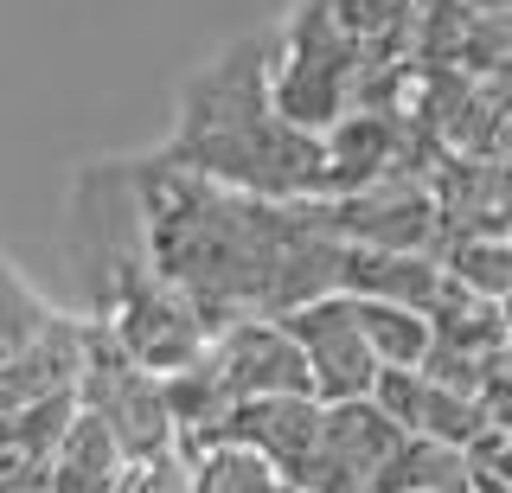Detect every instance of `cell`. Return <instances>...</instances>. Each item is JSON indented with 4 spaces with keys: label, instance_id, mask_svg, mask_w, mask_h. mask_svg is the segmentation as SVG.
Returning a JSON list of instances; mask_svg holds the SVG:
<instances>
[{
    "label": "cell",
    "instance_id": "ba28073f",
    "mask_svg": "<svg viewBox=\"0 0 512 493\" xmlns=\"http://www.w3.org/2000/svg\"><path fill=\"white\" fill-rule=\"evenodd\" d=\"M212 359L237 397H314V365L301 353L295 327L276 314H244V321L218 327Z\"/></svg>",
    "mask_w": 512,
    "mask_h": 493
},
{
    "label": "cell",
    "instance_id": "d6986e66",
    "mask_svg": "<svg viewBox=\"0 0 512 493\" xmlns=\"http://www.w3.org/2000/svg\"><path fill=\"white\" fill-rule=\"evenodd\" d=\"M128 493H192V455L167 449V455L135 461V468H128Z\"/></svg>",
    "mask_w": 512,
    "mask_h": 493
},
{
    "label": "cell",
    "instance_id": "5b68a950",
    "mask_svg": "<svg viewBox=\"0 0 512 493\" xmlns=\"http://www.w3.org/2000/svg\"><path fill=\"white\" fill-rule=\"evenodd\" d=\"M410 429L378 404V397H346V404H327V423H320V449L308 455V468L295 474L301 493H378L384 461L397 455Z\"/></svg>",
    "mask_w": 512,
    "mask_h": 493
},
{
    "label": "cell",
    "instance_id": "ffe728a7",
    "mask_svg": "<svg viewBox=\"0 0 512 493\" xmlns=\"http://www.w3.org/2000/svg\"><path fill=\"white\" fill-rule=\"evenodd\" d=\"M474 468L493 474V481L512 493V429H493V436L480 442V449H474Z\"/></svg>",
    "mask_w": 512,
    "mask_h": 493
},
{
    "label": "cell",
    "instance_id": "277c9868",
    "mask_svg": "<svg viewBox=\"0 0 512 493\" xmlns=\"http://www.w3.org/2000/svg\"><path fill=\"white\" fill-rule=\"evenodd\" d=\"M314 218L352 250H442V205L429 180H372L359 193L308 199Z\"/></svg>",
    "mask_w": 512,
    "mask_h": 493
},
{
    "label": "cell",
    "instance_id": "7402d4cb",
    "mask_svg": "<svg viewBox=\"0 0 512 493\" xmlns=\"http://www.w3.org/2000/svg\"><path fill=\"white\" fill-rule=\"evenodd\" d=\"M506 327H512V301H506Z\"/></svg>",
    "mask_w": 512,
    "mask_h": 493
},
{
    "label": "cell",
    "instance_id": "603a6c76",
    "mask_svg": "<svg viewBox=\"0 0 512 493\" xmlns=\"http://www.w3.org/2000/svg\"><path fill=\"white\" fill-rule=\"evenodd\" d=\"M288 493H301V487H288Z\"/></svg>",
    "mask_w": 512,
    "mask_h": 493
},
{
    "label": "cell",
    "instance_id": "6da1fadb",
    "mask_svg": "<svg viewBox=\"0 0 512 493\" xmlns=\"http://www.w3.org/2000/svg\"><path fill=\"white\" fill-rule=\"evenodd\" d=\"M167 161L256 199H320L327 193V135L276 109V39L250 33L180 90V129Z\"/></svg>",
    "mask_w": 512,
    "mask_h": 493
},
{
    "label": "cell",
    "instance_id": "44dd1931",
    "mask_svg": "<svg viewBox=\"0 0 512 493\" xmlns=\"http://www.w3.org/2000/svg\"><path fill=\"white\" fill-rule=\"evenodd\" d=\"M109 493H128V474H122V487H109Z\"/></svg>",
    "mask_w": 512,
    "mask_h": 493
},
{
    "label": "cell",
    "instance_id": "ac0fdd59",
    "mask_svg": "<svg viewBox=\"0 0 512 493\" xmlns=\"http://www.w3.org/2000/svg\"><path fill=\"white\" fill-rule=\"evenodd\" d=\"M52 321H58V314L45 308V295L32 289L13 263H0V359H13L20 346H32Z\"/></svg>",
    "mask_w": 512,
    "mask_h": 493
},
{
    "label": "cell",
    "instance_id": "7a4b0ae2",
    "mask_svg": "<svg viewBox=\"0 0 512 493\" xmlns=\"http://www.w3.org/2000/svg\"><path fill=\"white\" fill-rule=\"evenodd\" d=\"M64 263L90 321H109L135 282L154 276V212L141 161L84 167L64 199Z\"/></svg>",
    "mask_w": 512,
    "mask_h": 493
},
{
    "label": "cell",
    "instance_id": "9a60e30c",
    "mask_svg": "<svg viewBox=\"0 0 512 493\" xmlns=\"http://www.w3.org/2000/svg\"><path fill=\"white\" fill-rule=\"evenodd\" d=\"M186 455H192V493H288L295 487L263 449H250L237 436H218V442L186 449Z\"/></svg>",
    "mask_w": 512,
    "mask_h": 493
},
{
    "label": "cell",
    "instance_id": "30bf717a",
    "mask_svg": "<svg viewBox=\"0 0 512 493\" xmlns=\"http://www.w3.org/2000/svg\"><path fill=\"white\" fill-rule=\"evenodd\" d=\"M84 385V321H52L32 346L0 359V417L45 397H71Z\"/></svg>",
    "mask_w": 512,
    "mask_h": 493
},
{
    "label": "cell",
    "instance_id": "cb8c5ba5",
    "mask_svg": "<svg viewBox=\"0 0 512 493\" xmlns=\"http://www.w3.org/2000/svg\"><path fill=\"white\" fill-rule=\"evenodd\" d=\"M506 365H512V353H506Z\"/></svg>",
    "mask_w": 512,
    "mask_h": 493
},
{
    "label": "cell",
    "instance_id": "8fae6325",
    "mask_svg": "<svg viewBox=\"0 0 512 493\" xmlns=\"http://www.w3.org/2000/svg\"><path fill=\"white\" fill-rule=\"evenodd\" d=\"M340 295H372V301H404L416 314H436L455 295V276L436 250H346V282Z\"/></svg>",
    "mask_w": 512,
    "mask_h": 493
},
{
    "label": "cell",
    "instance_id": "8992f818",
    "mask_svg": "<svg viewBox=\"0 0 512 493\" xmlns=\"http://www.w3.org/2000/svg\"><path fill=\"white\" fill-rule=\"evenodd\" d=\"M109 327H116V340L160 378L212 353V321H205V308L180 289V282L160 276V269L122 295V308L109 314Z\"/></svg>",
    "mask_w": 512,
    "mask_h": 493
},
{
    "label": "cell",
    "instance_id": "4fadbf2b",
    "mask_svg": "<svg viewBox=\"0 0 512 493\" xmlns=\"http://www.w3.org/2000/svg\"><path fill=\"white\" fill-rule=\"evenodd\" d=\"M135 468L128 449L116 442V429L90 410H77V423L64 429V442L52 449V461L39 468V487L45 493H109L122 487V474Z\"/></svg>",
    "mask_w": 512,
    "mask_h": 493
},
{
    "label": "cell",
    "instance_id": "52a82bcc",
    "mask_svg": "<svg viewBox=\"0 0 512 493\" xmlns=\"http://www.w3.org/2000/svg\"><path fill=\"white\" fill-rule=\"evenodd\" d=\"M282 321L295 327L301 353H308V365H314V397H320V404L372 397L384 365H378L372 340H365V327H359L352 295H320V301H308V308L282 314Z\"/></svg>",
    "mask_w": 512,
    "mask_h": 493
},
{
    "label": "cell",
    "instance_id": "3957f363",
    "mask_svg": "<svg viewBox=\"0 0 512 493\" xmlns=\"http://www.w3.org/2000/svg\"><path fill=\"white\" fill-rule=\"evenodd\" d=\"M90 417H103L116 429V442L128 449V461H148L180 449V423L167 404V378L148 372L128 346L116 340L109 321H84V385H77Z\"/></svg>",
    "mask_w": 512,
    "mask_h": 493
},
{
    "label": "cell",
    "instance_id": "7c38bea8",
    "mask_svg": "<svg viewBox=\"0 0 512 493\" xmlns=\"http://www.w3.org/2000/svg\"><path fill=\"white\" fill-rule=\"evenodd\" d=\"M320 423H327V404L320 397H244L224 423V436L263 449L276 468L295 481L308 468V455L320 449Z\"/></svg>",
    "mask_w": 512,
    "mask_h": 493
},
{
    "label": "cell",
    "instance_id": "2e32d148",
    "mask_svg": "<svg viewBox=\"0 0 512 493\" xmlns=\"http://www.w3.org/2000/svg\"><path fill=\"white\" fill-rule=\"evenodd\" d=\"M352 308H359V327L372 340L378 365H423L429 359V346H436V321L429 314L404 308V301H372V295H352Z\"/></svg>",
    "mask_w": 512,
    "mask_h": 493
},
{
    "label": "cell",
    "instance_id": "9c48e42d",
    "mask_svg": "<svg viewBox=\"0 0 512 493\" xmlns=\"http://www.w3.org/2000/svg\"><path fill=\"white\" fill-rule=\"evenodd\" d=\"M372 397L410 429V436H436V442H455V449H480V442L493 436L487 404H480L474 391L442 385V378L423 372V365H384Z\"/></svg>",
    "mask_w": 512,
    "mask_h": 493
},
{
    "label": "cell",
    "instance_id": "e0dca14e",
    "mask_svg": "<svg viewBox=\"0 0 512 493\" xmlns=\"http://www.w3.org/2000/svg\"><path fill=\"white\" fill-rule=\"evenodd\" d=\"M436 257L448 263V276L480 301H512V237H442Z\"/></svg>",
    "mask_w": 512,
    "mask_h": 493
},
{
    "label": "cell",
    "instance_id": "5bb4252c",
    "mask_svg": "<svg viewBox=\"0 0 512 493\" xmlns=\"http://www.w3.org/2000/svg\"><path fill=\"white\" fill-rule=\"evenodd\" d=\"M474 474H480L474 449H455V442L436 436H404L378 474V493H474Z\"/></svg>",
    "mask_w": 512,
    "mask_h": 493
}]
</instances>
